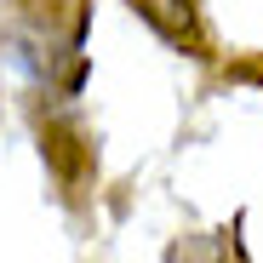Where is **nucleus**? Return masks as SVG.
<instances>
[{"instance_id": "1", "label": "nucleus", "mask_w": 263, "mask_h": 263, "mask_svg": "<svg viewBox=\"0 0 263 263\" xmlns=\"http://www.w3.org/2000/svg\"><path fill=\"white\" fill-rule=\"evenodd\" d=\"M138 12L166 40H195V6H189V0H138Z\"/></svg>"}]
</instances>
